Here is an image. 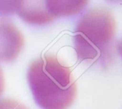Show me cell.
<instances>
[{"label": "cell", "mask_w": 122, "mask_h": 109, "mask_svg": "<svg viewBox=\"0 0 122 109\" xmlns=\"http://www.w3.org/2000/svg\"><path fill=\"white\" fill-rule=\"evenodd\" d=\"M117 31L113 13L104 7H94L79 20L74 44L81 61H97L111 56Z\"/></svg>", "instance_id": "obj_2"}, {"label": "cell", "mask_w": 122, "mask_h": 109, "mask_svg": "<svg viewBox=\"0 0 122 109\" xmlns=\"http://www.w3.org/2000/svg\"><path fill=\"white\" fill-rule=\"evenodd\" d=\"M88 3V1H46L48 10L56 18L78 14L84 9Z\"/></svg>", "instance_id": "obj_5"}, {"label": "cell", "mask_w": 122, "mask_h": 109, "mask_svg": "<svg viewBox=\"0 0 122 109\" xmlns=\"http://www.w3.org/2000/svg\"><path fill=\"white\" fill-rule=\"evenodd\" d=\"M0 109H29L24 104L13 99H3L0 100Z\"/></svg>", "instance_id": "obj_7"}, {"label": "cell", "mask_w": 122, "mask_h": 109, "mask_svg": "<svg viewBox=\"0 0 122 109\" xmlns=\"http://www.w3.org/2000/svg\"><path fill=\"white\" fill-rule=\"evenodd\" d=\"M27 80L36 104L43 109H66L74 101L76 81L69 66L48 54L33 61Z\"/></svg>", "instance_id": "obj_1"}, {"label": "cell", "mask_w": 122, "mask_h": 109, "mask_svg": "<svg viewBox=\"0 0 122 109\" xmlns=\"http://www.w3.org/2000/svg\"><path fill=\"white\" fill-rule=\"evenodd\" d=\"M24 45V37L11 21L0 19V61L15 60Z\"/></svg>", "instance_id": "obj_3"}, {"label": "cell", "mask_w": 122, "mask_h": 109, "mask_svg": "<svg viewBox=\"0 0 122 109\" xmlns=\"http://www.w3.org/2000/svg\"><path fill=\"white\" fill-rule=\"evenodd\" d=\"M16 13L25 22L31 24H45L56 17L48 10L46 1H19Z\"/></svg>", "instance_id": "obj_4"}, {"label": "cell", "mask_w": 122, "mask_h": 109, "mask_svg": "<svg viewBox=\"0 0 122 109\" xmlns=\"http://www.w3.org/2000/svg\"><path fill=\"white\" fill-rule=\"evenodd\" d=\"M19 1H0V14L9 15L16 13Z\"/></svg>", "instance_id": "obj_6"}, {"label": "cell", "mask_w": 122, "mask_h": 109, "mask_svg": "<svg viewBox=\"0 0 122 109\" xmlns=\"http://www.w3.org/2000/svg\"><path fill=\"white\" fill-rule=\"evenodd\" d=\"M4 89V77L3 71L0 68V95L3 93Z\"/></svg>", "instance_id": "obj_8"}]
</instances>
